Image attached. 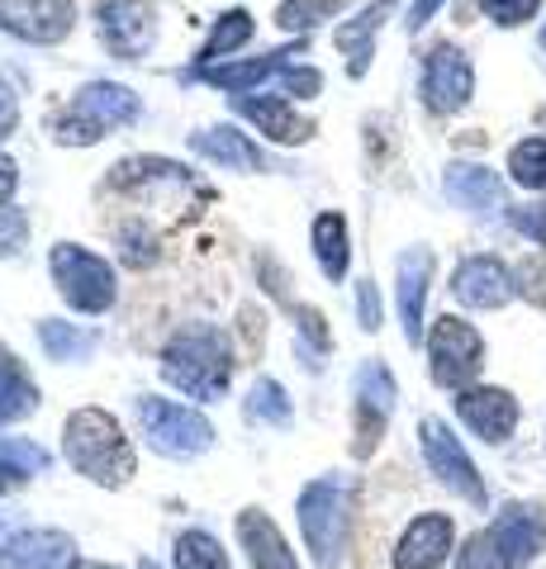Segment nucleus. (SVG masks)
<instances>
[{
  "mask_svg": "<svg viewBox=\"0 0 546 569\" xmlns=\"http://www.w3.org/2000/svg\"><path fill=\"white\" fill-rule=\"evenodd\" d=\"M0 29L29 43H58L72 33V0H0Z\"/></svg>",
  "mask_w": 546,
  "mask_h": 569,
  "instance_id": "nucleus-10",
  "label": "nucleus"
},
{
  "mask_svg": "<svg viewBox=\"0 0 546 569\" xmlns=\"http://www.w3.org/2000/svg\"><path fill=\"white\" fill-rule=\"evenodd\" d=\"M0 466H14L24 475H39L48 466V456L39 447H29V441H0Z\"/></svg>",
  "mask_w": 546,
  "mask_h": 569,
  "instance_id": "nucleus-36",
  "label": "nucleus"
},
{
  "mask_svg": "<svg viewBox=\"0 0 546 569\" xmlns=\"http://www.w3.org/2000/svg\"><path fill=\"white\" fill-rule=\"evenodd\" d=\"M447 194L461 209H475V213H489L504 204V190H499V176L485 171V167H451L447 171Z\"/></svg>",
  "mask_w": 546,
  "mask_h": 569,
  "instance_id": "nucleus-23",
  "label": "nucleus"
},
{
  "mask_svg": "<svg viewBox=\"0 0 546 569\" xmlns=\"http://www.w3.org/2000/svg\"><path fill=\"white\" fill-rule=\"evenodd\" d=\"M470 91H475V71L466 62V52L451 43H437L428 52V62H423V100H428V110L433 114L466 110Z\"/></svg>",
  "mask_w": 546,
  "mask_h": 569,
  "instance_id": "nucleus-8",
  "label": "nucleus"
},
{
  "mask_svg": "<svg viewBox=\"0 0 546 569\" xmlns=\"http://www.w3.org/2000/svg\"><path fill=\"white\" fill-rule=\"evenodd\" d=\"M286 62H290V52H267V58H252L242 67H205L200 77L209 86H224V91H257L261 81H271L276 71H286Z\"/></svg>",
  "mask_w": 546,
  "mask_h": 569,
  "instance_id": "nucleus-25",
  "label": "nucleus"
},
{
  "mask_svg": "<svg viewBox=\"0 0 546 569\" xmlns=\"http://www.w3.org/2000/svg\"><path fill=\"white\" fill-rule=\"evenodd\" d=\"M39 337H43L48 356H58V361H81V356H91V351H96V332H77V328L58 323V318H43V323H39Z\"/></svg>",
  "mask_w": 546,
  "mask_h": 569,
  "instance_id": "nucleus-28",
  "label": "nucleus"
},
{
  "mask_svg": "<svg viewBox=\"0 0 546 569\" xmlns=\"http://www.w3.org/2000/svg\"><path fill=\"white\" fill-rule=\"evenodd\" d=\"M138 427H143L148 447L162 456H200L215 441V427L209 418H200L196 408H181L171 399H138Z\"/></svg>",
  "mask_w": 546,
  "mask_h": 569,
  "instance_id": "nucleus-5",
  "label": "nucleus"
},
{
  "mask_svg": "<svg viewBox=\"0 0 546 569\" xmlns=\"http://www.w3.org/2000/svg\"><path fill=\"white\" fill-rule=\"evenodd\" d=\"M176 569H228V560L209 531H186L176 541Z\"/></svg>",
  "mask_w": 546,
  "mask_h": 569,
  "instance_id": "nucleus-30",
  "label": "nucleus"
},
{
  "mask_svg": "<svg viewBox=\"0 0 546 569\" xmlns=\"http://www.w3.org/2000/svg\"><path fill=\"white\" fill-rule=\"evenodd\" d=\"M514 276L499 257H466L451 276V295L461 299L466 309H504L514 299Z\"/></svg>",
  "mask_w": 546,
  "mask_h": 569,
  "instance_id": "nucleus-12",
  "label": "nucleus"
},
{
  "mask_svg": "<svg viewBox=\"0 0 546 569\" xmlns=\"http://www.w3.org/2000/svg\"><path fill=\"white\" fill-rule=\"evenodd\" d=\"M14 123H20V100H14V91L0 81V138H10Z\"/></svg>",
  "mask_w": 546,
  "mask_h": 569,
  "instance_id": "nucleus-43",
  "label": "nucleus"
},
{
  "mask_svg": "<svg viewBox=\"0 0 546 569\" xmlns=\"http://www.w3.org/2000/svg\"><path fill=\"white\" fill-rule=\"evenodd\" d=\"M357 313H361V328H366V332H376V328H380V295H376V284H371V280H361V284H357Z\"/></svg>",
  "mask_w": 546,
  "mask_h": 569,
  "instance_id": "nucleus-42",
  "label": "nucleus"
},
{
  "mask_svg": "<svg viewBox=\"0 0 546 569\" xmlns=\"http://www.w3.org/2000/svg\"><path fill=\"white\" fill-rule=\"evenodd\" d=\"M24 233H29V219L20 209H0V257H10L14 247H24Z\"/></svg>",
  "mask_w": 546,
  "mask_h": 569,
  "instance_id": "nucleus-38",
  "label": "nucleus"
},
{
  "mask_svg": "<svg viewBox=\"0 0 546 569\" xmlns=\"http://www.w3.org/2000/svg\"><path fill=\"white\" fill-rule=\"evenodd\" d=\"M39 408V389H33V380L20 370V361H14L10 351H0V422H14Z\"/></svg>",
  "mask_w": 546,
  "mask_h": 569,
  "instance_id": "nucleus-26",
  "label": "nucleus"
},
{
  "mask_svg": "<svg viewBox=\"0 0 546 569\" xmlns=\"http://www.w3.org/2000/svg\"><path fill=\"white\" fill-rule=\"evenodd\" d=\"M428 276H433V252L414 247L399 257V318H404V337L418 342L423 337V299H428Z\"/></svg>",
  "mask_w": 546,
  "mask_h": 569,
  "instance_id": "nucleus-20",
  "label": "nucleus"
},
{
  "mask_svg": "<svg viewBox=\"0 0 546 569\" xmlns=\"http://www.w3.org/2000/svg\"><path fill=\"white\" fill-rule=\"evenodd\" d=\"M390 10H395V0H376V6H366L351 24H343L338 33H332V43H338L347 58H351V62H347L351 77H361L366 62H371V33H376L385 20H390Z\"/></svg>",
  "mask_w": 546,
  "mask_h": 569,
  "instance_id": "nucleus-22",
  "label": "nucleus"
},
{
  "mask_svg": "<svg viewBox=\"0 0 546 569\" xmlns=\"http://www.w3.org/2000/svg\"><path fill=\"white\" fill-rule=\"evenodd\" d=\"M143 569H157V565H152V560H143Z\"/></svg>",
  "mask_w": 546,
  "mask_h": 569,
  "instance_id": "nucleus-47",
  "label": "nucleus"
},
{
  "mask_svg": "<svg viewBox=\"0 0 546 569\" xmlns=\"http://www.w3.org/2000/svg\"><path fill=\"white\" fill-rule=\"evenodd\" d=\"M62 441H67V460H72L86 479H96L105 489L129 485L133 447H129L125 427H119L110 413H100V408H77L62 427Z\"/></svg>",
  "mask_w": 546,
  "mask_h": 569,
  "instance_id": "nucleus-2",
  "label": "nucleus"
},
{
  "mask_svg": "<svg viewBox=\"0 0 546 569\" xmlns=\"http://www.w3.org/2000/svg\"><path fill=\"white\" fill-rule=\"evenodd\" d=\"M299 531L324 569L338 565L343 541H347V489L343 479H314L299 493Z\"/></svg>",
  "mask_w": 546,
  "mask_h": 569,
  "instance_id": "nucleus-3",
  "label": "nucleus"
},
{
  "mask_svg": "<svg viewBox=\"0 0 546 569\" xmlns=\"http://www.w3.org/2000/svg\"><path fill=\"white\" fill-rule=\"evenodd\" d=\"M542 48H546V29H542Z\"/></svg>",
  "mask_w": 546,
  "mask_h": 569,
  "instance_id": "nucleus-48",
  "label": "nucleus"
},
{
  "mask_svg": "<svg viewBox=\"0 0 546 569\" xmlns=\"http://www.w3.org/2000/svg\"><path fill=\"white\" fill-rule=\"evenodd\" d=\"M537 119H542V123H546V110H542V114H537Z\"/></svg>",
  "mask_w": 546,
  "mask_h": 569,
  "instance_id": "nucleus-49",
  "label": "nucleus"
},
{
  "mask_svg": "<svg viewBox=\"0 0 546 569\" xmlns=\"http://www.w3.org/2000/svg\"><path fill=\"white\" fill-rule=\"evenodd\" d=\"M437 6H443V0H414V10H409V29H423V24H428Z\"/></svg>",
  "mask_w": 546,
  "mask_h": 569,
  "instance_id": "nucleus-45",
  "label": "nucleus"
},
{
  "mask_svg": "<svg viewBox=\"0 0 546 569\" xmlns=\"http://www.w3.org/2000/svg\"><path fill=\"white\" fill-rule=\"evenodd\" d=\"M351 389H357V456H371L385 432V418L395 408V380L380 361H371L357 370V385Z\"/></svg>",
  "mask_w": 546,
  "mask_h": 569,
  "instance_id": "nucleus-11",
  "label": "nucleus"
},
{
  "mask_svg": "<svg viewBox=\"0 0 546 569\" xmlns=\"http://www.w3.org/2000/svg\"><path fill=\"white\" fill-rule=\"evenodd\" d=\"M52 280H58V295L81 313H105L115 305V271L110 261L86 252L77 242L52 247Z\"/></svg>",
  "mask_w": 546,
  "mask_h": 569,
  "instance_id": "nucleus-4",
  "label": "nucleus"
},
{
  "mask_svg": "<svg viewBox=\"0 0 546 569\" xmlns=\"http://www.w3.org/2000/svg\"><path fill=\"white\" fill-rule=\"evenodd\" d=\"M162 376L190 399H219L228 380H234V351L228 337L209 323H196L186 332H176L162 351Z\"/></svg>",
  "mask_w": 546,
  "mask_h": 569,
  "instance_id": "nucleus-1",
  "label": "nucleus"
},
{
  "mask_svg": "<svg viewBox=\"0 0 546 569\" xmlns=\"http://www.w3.org/2000/svg\"><path fill=\"white\" fill-rule=\"evenodd\" d=\"M480 6H485V14H489L495 24L514 29V24H527V20H533L542 0H480Z\"/></svg>",
  "mask_w": 546,
  "mask_h": 569,
  "instance_id": "nucleus-35",
  "label": "nucleus"
},
{
  "mask_svg": "<svg viewBox=\"0 0 546 569\" xmlns=\"http://www.w3.org/2000/svg\"><path fill=\"white\" fill-rule=\"evenodd\" d=\"M295 318H299V332H305V342H309L314 351H328L324 313H319V309H309V305H299V309H295Z\"/></svg>",
  "mask_w": 546,
  "mask_h": 569,
  "instance_id": "nucleus-41",
  "label": "nucleus"
},
{
  "mask_svg": "<svg viewBox=\"0 0 546 569\" xmlns=\"http://www.w3.org/2000/svg\"><path fill=\"white\" fill-rule=\"evenodd\" d=\"M119 247H125V261L133 266V271H143V266L157 261V233L152 228H138V223L119 228Z\"/></svg>",
  "mask_w": 546,
  "mask_h": 569,
  "instance_id": "nucleus-33",
  "label": "nucleus"
},
{
  "mask_svg": "<svg viewBox=\"0 0 546 569\" xmlns=\"http://www.w3.org/2000/svg\"><path fill=\"white\" fill-rule=\"evenodd\" d=\"M456 569H504L495 541H489V531H475V537L461 546V556H456Z\"/></svg>",
  "mask_w": 546,
  "mask_h": 569,
  "instance_id": "nucleus-34",
  "label": "nucleus"
},
{
  "mask_svg": "<svg viewBox=\"0 0 546 569\" xmlns=\"http://www.w3.org/2000/svg\"><path fill=\"white\" fill-rule=\"evenodd\" d=\"M518 290L533 299V305L546 309V257H527V261L518 266Z\"/></svg>",
  "mask_w": 546,
  "mask_h": 569,
  "instance_id": "nucleus-37",
  "label": "nucleus"
},
{
  "mask_svg": "<svg viewBox=\"0 0 546 569\" xmlns=\"http://www.w3.org/2000/svg\"><path fill=\"white\" fill-rule=\"evenodd\" d=\"M248 418H261V422H290V399L286 389H280L276 380H257L252 395H248Z\"/></svg>",
  "mask_w": 546,
  "mask_h": 569,
  "instance_id": "nucleus-32",
  "label": "nucleus"
},
{
  "mask_svg": "<svg viewBox=\"0 0 546 569\" xmlns=\"http://www.w3.org/2000/svg\"><path fill=\"white\" fill-rule=\"evenodd\" d=\"M72 110L81 119H91L100 133H110V129H125V123L138 119V96L129 91V86H119V81H91V86H81V96L72 100Z\"/></svg>",
  "mask_w": 546,
  "mask_h": 569,
  "instance_id": "nucleus-16",
  "label": "nucleus"
},
{
  "mask_svg": "<svg viewBox=\"0 0 546 569\" xmlns=\"http://www.w3.org/2000/svg\"><path fill=\"white\" fill-rule=\"evenodd\" d=\"M514 228L533 238L537 247H546V204H523V209H514Z\"/></svg>",
  "mask_w": 546,
  "mask_h": 569,
  "instance_id": "nucleus-40",
  "label": "nucleus"
},
{
  "mask_svg": "<svg viewBox=\"0 0 546 569\" xmlns=\"http://www.w3.org/2000/svg\"><path fill=\"white\" fill-rule=\"evenodd\" d=\"M428 356H433V380L437 385H466L480 376V366H485V342H480V332H475L466 318H456V313H443L433 323V337H428Z\"/></svg>",
  "mask_w": 546,
  "mask_h": 569,
  "instance_id": "nucleus-6",
  "label": "nucleus"
},
{
  "mask_svg": "<svg viewBox=\"0 0 546 569\" xmlns=\"http://www.w3.org/2000/svg\"><path fill=\"white\" fill-rule=\"evenodd\" d=\"M314 257H319V271L328 280L347 276L351 247H347V219L343 213H319V219H314Z\"/></svg>",
  "mask_w": 546,
  "mask_h": 569,
  "instance_id": "nucleus-24",
  "label": "nucleus"
},
{
  "mask_svg": "<svg viewBox=\"0 0 546 569\" xmlns=\"http://www.w3.org/2000/svg\"><path fill=\"white\" fill-rule=\"evenodd\" d=\"M485 531H489V541H495L504 569H523L542 550V541H546L542 512L537 508H523V503H508L499 518H495V527H485Z\"/></svg>",
  "mask_w": 546,
  "mask_h": 569,
  "instance_id": "nucleus-13",
  "label": "nucleus"
},
{
  "mask_svg": "<svg viewBox=\"0 0 546 569\" xmlns=\"http://www.w3.org/2000/svg\"><path fill=\"white\" fill-rule=\"evenodd\" d=\"M280 86H286L290 96H299V100H309V96H319L324 91V77L314 67H290V71H280Z\"/></svg>",
  "mask_w": 546,
  "mask_h": 569,
  "instance_id": "nucleus-39",
  "label": "nucleus"
},
{
  "mask_svg": "<svg viewBox=\"0 0 546 569\" xmlns=\"http://www.w3.org/2000/svg\"><path fill=\"white\" fill-rule=\"evenodd\" d=\"M456 413L485 441H508V432L518 427V403L508 389H461L456 395Z\"/></svg>",
  "mask_w": 546,
  "mask_h": 569,
  "instance_id": "nucleus-14",
  "label": "nucleus"
},
{
  "mask_svg": "<svg viewBox=\"0 0 546 569\" xmlns=\"http://www.w3.org/2000/svg\"><path fill=\"white\" fill-rule=\"evenodd\" d=\"M100 39L115 58H143L157 43V20H152V6L148 0H105L100 6Z\"/></svg>",
  "mask_w": 546,
  "mask_h": 569,
  "instance_id": "nucleus-9",
  "label": "nucleus"
},
{
  "mask_svg": "<svg viewBox=\"0 0 546 569\" xmlns=\"http://www.w3.org/2000/svg\"><path fill=\"white\" fill-rule=\"evenodd\" d=\"M248 39H252V14H248V10L224 14V20L215 24V33L205 39V48H200V67H215L219 58H228V52L242 48Z\"/></svg>",
  "mask_w": 546,
  "mask_h": 569,
  "instance_id": "nucleus-27",
  "label": "nucleus"
},
{
  "mask_svg": "<svg viewBox=\"0 0 546 569\" xmlns=\"http://www.w3.org/2000/svg\"><path fill=\"white\" fill-rule=\"evenodd\" d=\"M190 148H196L200 157H209V162H219V167H238V171H261L267 167L261 148L242 138L238 129H205V133L190 138Z\"/></svg>",
  "mask_w": 546,
  "mask_h": 569,
  "instance_id": "nucleus-21",
  "label": "nucleus"
},
{
  "mask_svg": "<svg viewBox=\"0 0 546 569\" xmlns=\"http://www.w3.org/2000/svg\"><path fill=\"white\" fill-rule=\"evenodd\" d=\"M14 186H20V171H14L10 157H0V204H6L10 194H14Z\"/></svg>",
  "mask_w": 546,
  "mask_h": 569,
  "instance_id": "nucleus-44",
  "label": "nucleus"
},
{
  "mask_svg": "<svg viewBox=\"0 0 546 569\" xmlns=\"http://www.w3.org/2000/svg\"><path fill=\"white\" fill-rule=\"evenodd\" d=\"M338 10H343V0H286V6L276 10V24L305 33V29H314V24L332 20Z\"/></svg>",
  "mask_w": 546,
  "mask_h": 569,
  "instance_id": "nucleus-31",
  "label": "nucleus"
},
{
  "mask_svg": "<svg viewBox=\"0 0 546 569\" xmlns=\"http://www.w3.org/2000/svg\"><path fill=\"white\" fill-rule=\"evenodd\" d=\"M418 437H423V456H428L433 475L443 479L447 489H456V493H461L466 503L485 508V485H480V475H475L470 456L461 451V441H456V437L447 432V422H437V418H423Z\"/></svg>",
  "mask_w": 546,
  "mask_h": 569,
  "instance_id": "nucleus-7",
  "label": "nucleus"
},
{
  "mask_svg": "<svg viewBox=\"0 0 546 569\" xmlns=\"http://www.w3.org/2000/svg\"><path fill=\"white\" fill-rule=\"evenodd\" d=\"M451 518L447 512H423L409 522V531L395 546V569H437L451 550Z\"/></svg>",
  "mask_w": 546,
  "mask_h": 569,
  "instance_id": "nucleus-15",
  "label": "nucleus"
},
{
  "mask_svg": "<svg viewBox=\"0 0 546 569\" xmlns=\"http://www.w3.org/2000/svg\"><path fill=\"white\" fill-rule=\"evenodd\" d=\"M72 565V537L67 531H24L0 546V569H67Z\"/></svg>",
  "mask_w": 546,
  "mask_h": 569,
  "instance_id": "nucleus-17",
  "label": "nucleus"
},
{
  "mask_svg": "<svg viewBox=\"0 0 546 569\" xmlns=\"http://www.w3.org/2000/svg\"><path fill=\"white\" fill-rule=\"evenodd\" d=\"M234 110L242 119H252L257 129L267 133V138H276V142H305L314 133V123L305 114H295V104H286L280 96H257V100L252 96H238Z\"/></svg>",
  "mask_w": 546,
  "mask_h": 569,
  "instance_id": "nucleus-18",
  "label": "nucleus"
},
{
  "mask_svg": "<svg viewBox=\"0 0 546 569\" xmlns=\"http://www.w3.org/2000/svg\"><path fill=\"white\" fill-rule=\"evenodd\" d=\"M72 569H110V565H91V560H81V565H72Z\"/></svg>",
  "mask_w": 546,
  "mask_h": 569,
  "instance_id": "nucleus-46",
  "label": "nucleus"
},
{
  "mask_svg": "<svg viewBox=\"0 0 546 569\" xmlns=\"http://www.w3.org/2000/svg\"><path fill=\"white\" fill-rule=\"evenodd\" d=\"M508 171L527 190H546V138H527L508 152Z\"/></svg>",
  "mask_w": 546,
  "mask_h": 569,
  "instance_id": "nucleus-29",
  "label": "nucleus"
},
{
  "mask_svg": "<svg viewBox=\"0 0 546 569\" xmlns=\"http://www.w3.org/2000/svg\"><path fill=\"white\" fill-rule=\"evenodd\" d=\"M238 537L242 546H248V560L252 569H299L295 565V550L286 546V537H280V527L267 518V512H238Z\"/></svg>",
  "mask_w": 546,
  "mask_h": 569,
  "instance_id": "nucleus-19",
  "label": "nucleus"
}]
</instances>
